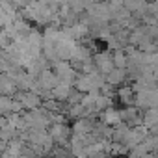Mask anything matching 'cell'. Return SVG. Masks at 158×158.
Masks as SVG:
<instances>
[{
	"instance_id": "obj_2",
	"label": "cell",
	"mask_w": 158,
	"mask_h": 158,
	"mask_svg": "<svg viewBox=\"0 0 158 158\" xmlns=\"http://www.w3.org/2000/svg\"><path fill=\"white\" fill-rule=\"evenodd\" d=\"M156 50H158V41H156Z\"/></svg>"
},
{
	"instance_id": "obj_1",
	"label": "cell",
	"mask_w": 158,
	"mask_h": 158,
	"mask_svg": "<svg viewBox=\"0 0 158 158\" xmlns=\"http://www.w3.org/2000/svg\"><path fill=\"white\" fill-rule=\"evenodd\" d=\"M143 2H147V4H152V2H156V0H143Z\"/></svg>"
}]
</instances>
